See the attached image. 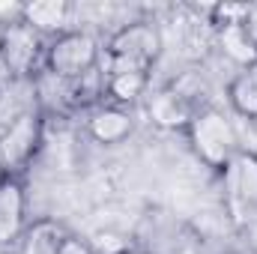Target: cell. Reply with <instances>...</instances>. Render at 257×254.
<instances>
[{
  "mask_svg": "<svg viewBox=\"0 0 257 254\" xmlns=\"http://www.w3.org/2000/svg\"><path fill=\"white\" fill-rule=\"evenodd\" d=\"M66 236H69V230L57 218H36L27 224V230L15 248H18V254H57Z\"/></svg>",
  "mask_w": 257,
  "mask_h": 254,
  "instance_id": "cell-11",
  "label": "cell"
},
{
  "mask_svg": "<svg viewBox=\"0 0 257 254\" xmlns=\"http://www.w3.org/2000/svg\"><path fill=\"white\" fill-rule=\"evenodd\" d=\"M57 254H96L93 251V245L87 242V239H81V236H75V233H69L63 239V245H60V251Z\"/></svg>",
  "mask_w": 257,
  "mask_h": 254,
  "instance_id": "cell-14",
  "label": "cell"
},
{
  "mask_svg": "<svg viewBox=\"0 0 257 254\" xmlns=\"http://www.w3.org/2000/svg\"><path fill=\"white\" fill-rule=\"evenodd\" d=\"M69 15H72V6L66 0H36V3L21 6V21H27L33 30H39L45 39H54L66 30H72Z\"/></svg>",
  "mask_w": 257,
  "mask_h": 254,
  "instance_id": "cell-10",
  "label": "cell"
},
{
  "mask_svg": "<svg viewBox=\"0 0 257 254\" xmlns=\"http://www.w3.org/2000/svg\"><path fill=\"white\" fill-rule=\"evenodd\" d=\"M224 212L233 227L245 230L257 224V153L239 150L221 171Z\"/></svg>",
  "mask_w": 257,
  "mask_h": 254,
  "instance_id": "cell-2",
  "label": "cell"
},
{
  "mask_svg": "<svg viewBox=\"0 0 257 254\" xmlns=\"http://www.w3.org/2000/svg\"><path fill=\"white\" fill-rule=\"evenodd\" d=\"M147 90H150V75H105V96L111 99V105L126 108L138 102Z\"/></svg>",
  "mask_w": 257,
  "mask_h": 254,
  "instance_id": "cell-13",
  "label": "cell"
},
{
  "mask_svg": "<svg viewBox=\"0 0 257 254\" xmlns=\"http://www.w3.org/2000/svg\"><path fill=\"white\" fill-rule=\"evenodd\" d=\"M45 138V114L39 108H27L0 132V168L3 177H21L36 159Z\"/></svg>",
  "mask_w": 257,
  "mask_h": 254,
  "instance_id": "cell-6",
  "label": "cell"
},
{
  "mask_svg": "<svg viewBox=\"0 0 257 254\" xmlns=\"http://www.w3.org/2000/svg\"><path fill=\"white\" fill-rule=\"evenodd\" d=\"M132 129H135L132 114H128V108H120V105H99L87 117L90 138L99 141V144H108V147L123 144L128 135H132Z\"/></svg>",
  "mask_w": 257,
  "mask_h": 254,
  "instance_id": "cell-9",
  "label": "cell"
},
{
  "mask_svg": "<svg viewBox=\"0 0 257 254\" xmlns=\"http://www.w3.org/2000/svg\"><path fill=\"white\" fill-rule=\"evenodd\" d=\"M27 191L21 177L0 180V248L18 245L27 230Z\"/></svg>",
  "mask_w": 257,
  "mask_h": 254,
  "instance_id": "cell-8",
  "label": "cell"
},
{
  "mask_svg": "<svg viewBox=\"0 0 257 254\" xmlns=\"http://www.w3.org/2000/svg\"><path fill=\"white\" fill-rule=\"evenodd\" d=\"M120 254H147V251H138V248H126V251H120Z\"/></svg>",
  "mask_w": 257,
  "mask_h": 254,
  "instance_id": "cell-15",
  "label": "cell"
},
{
  "mask_svg": "<svg viewBox=\"0 0 257 254\" xmlns=\"http://www.w3.org/2000/svg\"><path fill=\"white\" fill-rule=\"evenodd\" d=\"M203 108H209L206 105V87L194 72L171 81L168 87L156 90L147 99L150 120L162 129H189V123Z\"/></svg>",
  "mask_w": 257,
  "mask_h": 254,
  "instance_id": "cell-4",
  "label": "cell"
},
{
  "mask_svg": "<svg viewBox=\"0 0 257 254\" xmlns=\"http://www.w3.org/2000/svg\"><path fill=\"white\" fill-rule=\"evenodd\" d=\"M0 180H3V168H0Z\"/></svg>",
  "mask_w": 257,
  "mask_h": 254,
  "instance_id": "cell-16",
  "label": "cell"
},
{
  "mask_svg": "<svg viewBox=\"0 0 257 254\" xmlns=\"http://www.w3.org/2000/svg\"><path fill=\"white\" fill-rule=\"evenodd\" d=\"M227 102H230V108L239 117L257 123V60L242 66L230 78V84H227Z\"/></svg>",
  "mask_w": 257,
  "mask_h": 254,
  "instance_id": "cell-12",
  "label": "cell"
},
{
  "mask_svg": "<svg viewBox=\"0 0 257 254\" xmlns=\"http://www.w3.org/2000/svg\"><path fill=\"white\" fill-rule=\"evenodd\" d=\"M48 39L27 21H9L0 27V63L12 78H33L45 69Z\"/></svg>",
  "mask_w": 257,
  "mask_h": 254,
  "instance_id": "cell-7",
  "label": "cell"
},
{
  "mask_svg": "<svg viewBox=\"0 0 257 254\" xmlns=\"http://www.w3.org/2000/svg\"><path fill=\"white\" fill-rule=\"evenodd\" d=\"M102 66V45L90 30H66L48 39L45 72L63 81H81Z\"/></svg>",
  "mask_w": 257,
  "mask_h": 254,
  "instance_id": "cell-5",
  "label": "cell"
},
{
  "mask_svg": "<svg viewBox=\"0 0 257 254\" xmlns=\"http://www.w3.org/2000/svg\"><path fill=\"white\" fill-rule=\"evenodd\" d=\"M186 135H189V144H192V150L197 153V159L206 168H212V171H221L242 150L236 123L224 111H218L212 105L203 108L192 123H189Z\"/></svg>",
  "mask_w": 257,
  "mask_h": 254,
  "instance_id": "cell-3",
  "label": "cell"
},
{
  "mask_svg": "<svg viewBox=\"0 0 257 254\" xmlns=\"http://www.w3.org/2000/svg\"><path fill=\"white\" fill-rule=\"evenodd\" d=\"M162 54V33L150 21H132L120 27L102 48L105 75H150Z\"/></svg>",
  "mask_w": 257,
  "mask_h": 254,
  "instance_id": "cell-1",
  "label": "cell"
}]
</instances>
